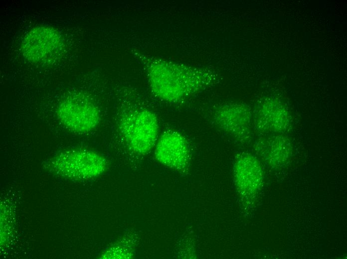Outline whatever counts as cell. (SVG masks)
Returning <instances> with one entry per match:
<instances>
[{
	"label": "cell",
	"instance_id": "obj_1",
	"mask_svg": "<svg viewBox=\"0 0 347 259\" xmlns=\"http://www.w3.org/2000/svg\"><path fill=\"white\" fill-rule=\"evenodd\" d=\"M154 94L165 102L175 103L212 86L217 76L207 69L164 61L153 62L148 68Z\"/></svg>",
	"mask_w": 347,
	"mask_h": 259
},
{
	"label": "cell",
	"instance_id": "obj_2",
	"mask_svg": "<svg viewBox=\"0 0 347 259\" xmlns=\"http://www.w3.org/2000/svg\"><path fill=\"white\" fill-rule=\"evenodd\" d=\"M50 170L61 176L87 180L99 176L107 169L108 162L91 150L74 149L61 152L47 164Z\"/></svg>",
	"mask_w": 347,
	"mask_h": 259
},
{
	"label": "cell",
	"instance_id": "obj_3",
	"mask_svg": "<svg viewBox=\"0 0 347 259\" xmlns=\"http://www.w3.org/2000/svg\"><path fill=\"white\" fill-rule=\"evenodd\" d=\"M120 131L125 141L135 153L144 155L156 145L159 126L156 115L146 109L128 114L120 122Z\"/></svg>",
	"mask_w": 347,
	"mask_h": 259
},
{
	"label": "cell",
	"instance_id": "obj_4",
	"mask_svg": "<svg viewBox=\"0 0 347 259\" xmlns=\"http://www.w3.org/2000/svg\"><path fill=\"white\" fill-rule=\"evenodd\" d=\"M57 115L63 126L78 133L93 130L100 121L97 107L80 94L71 95L63 100L58 107Z\"/></svg>",
	"mask_w": 347,
	"mask_h": 259
},
{
	"label": "cell",
	"instance_id": "obj_5",
	"mask_svg": "<svg viewBox=\"0 0 347 259\" xmlns=\"http://www.w3.org/2000/svg\"><path fill=\"white\" fill-rule=\"evenodd\" d=\"M212 121L221 130L240 141L250 137L253 116L250 108L240 103L218 106L211 115Z\"/></svg>",
	"mask_w": 347,
	"mask_h": 259
},
{
	"label": "cell",
	"instance_id": "obj_6",
	"mask_svg": "<svg viewBox=\"0 0 347 259\" xmlns=\"http://www.w3.org/2000/svg\"><path fill=\"white\" fill-rule=\"evenodd\" d=\"M155 146V156L160 163L181 172L188 169L189 145L185 137L180 132L171 130L164 131Z\"/></svg>",
	"mask_w": 347,
	"mask_h": 259
},
{
	"label": "cell",
	"instance_id": "obj_7",
	"mask_svg": "<svg viewBox=\"0 0 347 259\" xmlns=\"http://www.w3.org/2000/svg\"><path fill=\"white\" fill-rule=\"evenodd\" d=\"M62 38L59 32L48 26L33 28L24 37L21 51L28 60L39 62L51 58L60 50Z\"/></svg>",
	"mask_w": 347,
	"mask_h": 259
},
{
	"label": "cell",
	"instance_id": "obj_8",
	"mask_svg": "<svg viewBox=\"0 0 347 259\" xmlns=\"http://www.w3.org/2000/svg\"><path fill=\"white\" fill-rule=\"evenodd\" d=\"M290 125L288 110L281 102L273 99L261 101L253 116L255 129L263 135L283 133L289 130Z\"/></svg>",
	"mask_w": 347,
	"mask_h": 259
},
{
	"label": "cell",
	"instance_id": "obj_9",
	"mask_svg": "<svg viewBox=\"0 0 347 259\" xmlns=\"http://www.w3.org/2000/svg\"><path fill=\"white\" fill-rule=\"evenodd\" d=\"M233 178L238 193L245 198L252 197L260 190L263 172L259 160L253 155L243 152L235 159Z\"/></svg>",
	"mask_w": 347,
	"mask_h": 259
},
{
	"label": "cell",
	"instance_id": "obj_10",
	"mask_svg": "<svg viewBox=\"0 0 347 259\" xmlns=\"http://www.w3.org/2000/svg\"><path fill=\"white\" fill-rule=\"evenodd\" d=\"M257 154L270 166L278 167L289 158L292 146L289 139L281 134H263L256 141Z\"/></svg>",
	"mask_w": 347,
	"mask_h": 259
}]
</instances>
